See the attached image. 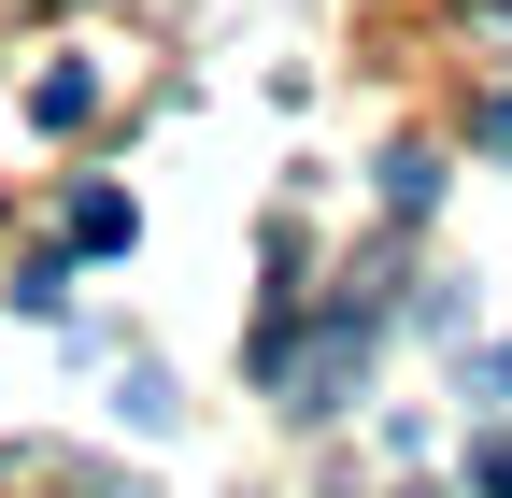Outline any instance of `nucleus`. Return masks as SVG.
<instances>
[{
    "label": "nucleus",
    "instance_id": "nucleus-1",
    "mask_svg": "<svg viewBox=\"0 0 512 498\" xmlns=\"http://www.w3.org/2000/svg\"><path fill=\"white\" fill-rule=\"evenodd\" d=\"M470 484H484V498H512V442H470Z\"/></svg>",
    "mask_w": 512,
    "mask_h": 498
}]
</instances>
